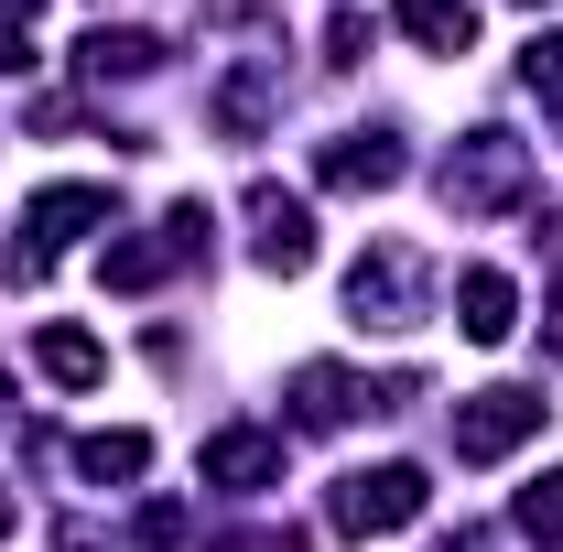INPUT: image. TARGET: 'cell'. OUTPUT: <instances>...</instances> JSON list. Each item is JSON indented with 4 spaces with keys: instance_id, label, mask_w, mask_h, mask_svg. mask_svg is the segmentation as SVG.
Instances as JSON below:
<instances>
[{
    "instance_id": "1",
    "label": "cell",
    "mask_w": 563,
    "mask_h": 552,
    "mask_svg": "<svg viewBox=\"0 0 563 552\" xmlns=\"http://www.w3.org/2000/svg\"><path fill=\"white\" fill-rule=\"evenodd\" d=\"M520 185H531V152H520L509 131H466V152L444 163V207L455 217H498Z\"/></svg>"
},
{
    "instance_id": "2",
    "label": "cell",
    "mask_w": 563,
    "mask_h": 552,
    "mask_svg": "<svg viewBox=\"0 0 563 552\" xmlns=\"http://www.w3.org/2000/svg\"><path fill=\"white\" fill-rule=\"evenodd\" d=\"M422 281H433V272H422V250L379 239V250L347 272V314H357V325H412V314H422Z\"/></svg>"
},
{
    "instance_id": "3",
    "label": "cell",
    "mask_w": 563,
    "mask_h": 552,
    "mask_svg": "<svg viewBox=\"0 0 563 552\" xmlns=\"http://www.w3.org/2000/svg\"><path fill=\"white\" fill-rule=\"evenodd\" d=\"M520 433H542V390H477L455 412V466H498Z\"/></svg>"
},
{
    "instance_id": "4",
    "label": "cell",
    "mask_w": 563,
    "mask_h": 552,
    "mask_svg": "<svg viewBox=\"0 0 563 552\" xmlns=\"http://www.w3.org/2000/svg\"><path fill=\"white\" fill-rule=\"evenodd\" d=\"M401 520H422V466H368V477L336 487V531H347V542L401 531Z\"/></svg>"
},
{
    "instance_id": "5",
    "label": "cell",
    "mask_w": 563,
    "mask_h": 552,
    "mask_svg": "<svg viewBox=\"0 0 563 552\" xmlns=\"http://www.w3.org/2000/svg\"><path fill=\"white\" fill-rule=\"evenodd\" d=\"M250 250H261V272H303L314 261V207L282 196V185H261L250 196Z\"/></svg>"
},
{
    "instance_id": "6",
    "label": "cell",
    "mask_w": 563,
    "mask_h": 552,
    "mask_svg": "<svg viewBox=\"0 0 563 552\" xmlns=\"http://www.w3.org/2000/svg\"><path fill=\"white\" fill-rule=\"evenodd\" d=\"M207 477L217 487H272L282 477V433H217V444H207Z\"/></svg>"
},
{
    "instance_id": "7",
    "label": "cell",
    "mask_w": 563,
    "mask_h": 552,
    "mask_svg": "<svg viewBox=\"0 0 563 552\" xmlns=\"http://www.w3.org/2000/svg\"><path fill=\"white\" fill-rule=\"evenodd\" d=\"M455 303H466V336H477V346H498L509 325H520V292H509V272H466V281H455Z\"/></svg>"
},
{
    "instance_id": "8",
    "label": "cell",
    "mask_w": 563,
    "mask_h": 552,
    "mask_svg": "<svg viewBox=\"0 0 563 552\" xmlns=\"http://www.w3.org/2000/svg\"><path fill=\"white\" fill-rule=\"evenodd\" d=\"M401 33L433 44V55H466V44H477V11H466V0H401Z\"/></svg>"
},
{
    "instance_id": "9",
    "label": "cell",
    "mask_w": 563,
    "mask_h": 552,
    "mask_svg": "<svg viewBox=\"0 0 563 552\" xmlns=\"http://www.w3.org/2000/svg\"><path fill=\"white\" fill-rule=\"evenodd\" d=\"M292 401H303V422H347L357 401H368V379H347V368H292ZM379 412V401H368Z\"/></svg>"
},
{
    "instance_id": "10",
    "label": "cell",
    "mask_w": 563,
    "mask_h": 552,
    "mask_svg": "<svg viewBox=\"0 0 563 552\" xmlns=\"http://www.w3.org/2000/svg\"><path fill=\"white\" fill-rule=\"evenodd\" d=\"M33 357H44V368H55L66 390H87V379L109 368V357H98V336H76V325H44V346H33Z\"/></svg>"
},
{
    "instance_id": "11",
    "label": "cell",
    "mask_w": 563,
    "mask_h": 552,
    "mask_svg": "<svg viewBox=\"0 0 563 552\" xmlns=\"http://www.w3.org/2000/svg\"><path fill=\"white\" fill-rule=\"evenodd\" d=\"M76 466L109 487V477H141V466H152V444H141V433H87V444H76Z\"/></svg>"
},
{
    "instance_id": "12",
    "label": "cell",
    "mask_w": 563,
    "mask_h": 552,
    "mask_svg": "<svg viewBox=\"0 0 563 552\" xmlns=\"http://www.w3.org/2000/svg\"><path fill=\"white\" fill-rule=\"evenodd\" d=\"M520 531H531V542H563V477H542L520 498Z\"/></svg>"
},
{
    "instance_id": "13",
    "label": "cell",
    "mask_w": 563,
    "mask_h": 552,
    "mask_svg": "<svg viewBox=\"0 0 563 552\" xmlns=\"http://www.w3.org/2000/svg\"><path fill=\"white\" fill-rule=\"evenodd\" d=\"M531 98H542V109H563V33H542V44H531Z\"/></svg>"
},
{
    "instance_id": "14",
    "label": "cell",
    "mask_w": 563,
    "mask_h": 552,
    "mask_svg": "<svg viewBox=\"0 0 563 552\" xmlns=\"http://www.w3.org/2000/svg\"><path fill=\"white\" fill-rule=\"evenodd\" d=\"M228 552H303V531H239Z\"/></svg>"
},
{
    "instance_id": "15",
    "label": "cell",
    "mask_w": 563,
    "mask_h": 552,
    "mask_svg": "<svg viewBox=\"0 0 563 552\" xmlns=\"http://www.w3.org/2000/svg\"><path fill=\"white\" fill-rule=\"evenodd\" d=\"M0 542H11V487H0Z\"/></svg>"
},
{
    "instance_id": "16",
    "label": "cell",
    "mask_w": 563,
    "mask_h": 552,
    "mask_svg": "<svg viewBox=\"0 0 563 552\" xmlns=\"http://www.w3.org/2000/svg\"><path fill=\"white\" fill-rule=\"evenodd\" d=\"M0 11H33V0H0Z\"/></svg>"
}]
</instances>
